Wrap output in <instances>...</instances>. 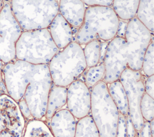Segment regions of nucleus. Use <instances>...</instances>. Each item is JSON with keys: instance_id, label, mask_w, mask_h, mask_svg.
<instances>
[{"instance_id": "1", "label": "nucleus", "mask_w": 154, "mask_h": 137, "mask_svg": "<svg viewBox=\"0 0 154 137\" xmlns=\"http://www.w3.org/2000/svg\"><path fill=\"white\" fill-rule=\"evenodd\" d=\"M2 73L7 94L17 102L24 99L33 118L42 120L52 84L48 64L16 59L5 65Z\"/></svg>"}, {"instance_id": "2", "label": "nucleus", "mask_w": 154, "mask_h": 137, "mask_svg": "<svg viewBox=\"0 0 154 137\" xmlns=\"http://www.w3.org/2000/svg\"><path fill=\"white\" fill-rule=\"evenodd\" d=\"M119 20L111 7H88L75 41L81 46L93 40L109 41L116 36Z\"/></svg>"}, {"instance_id": "3", "label": "nucleus", "mask_w": 154, "mask_h": 137, "mask_svg": "<svg viewBox=\"0 0 154 137\" xmlns=\"http://www.w3.org/2000/svg\"><path fill=\"white\" fill-rule=\"evenodd\" d=\"M48 65L52 84L66 87L79 79L87 67L82 47L75 41L60 49Z\"/></svg>"}, {"instance_id": "4", "label": "nucleus", "mask_w": 154, "mask_h": 137, "mask_svg": "<svg viewBox=\"0 0 154 137\" xmlns=\"http://www.w3.org/2000/svg\"><path fill=\"white\" fill-rule=\"evenodd\" d=\"M12 14L23 31L48 28L58 13L57 0H11Z\"/></svg>"}, {"instance_id": "5", "label": "nucleus", "mask_w": 154, "mask_h": 137, "mask_svg": "<svg viewBox=\"0 0 154 137\" xmlns=\"http://www.w3.org/2000/svg\"><path fill=\"white\" fill-rule=\"evenodd\" d=\"M59 50L48 28L23 31L16 43V58L32 64H48Z\"/></svg>"}, {"instance_id": "6", "label": "nucleus", "mask_w": 154, "mask_h": 137, "mask_svg": "<svg viewBox=\"0 0 154 137\" xmlns=\"http://www.w3.org/2000/svg\"><path fill=\"white\" fill-rule=\"evenodd\" d=\"M90 115L100 137H116L120 112L109 94L107 84L100 81L90 90Z\"/></svg>"}, {"instance_id": "7", "label": "nucleus", "mask_w": 154, "mask_h": 137, "mask_svg": "<svg viewBox=\"0 0 154 137\" xmlns=\"http://www.w3.org/2000/svg\"><path fill=\"white\" fill-rule=\"evenodd\" d=\"M23 30L14 17L10 3L4 0L0 13V93H7L2 80V68L16 59V43Z\"/></svg>"}, {"instance_id": "8", "label": "nucleus", "mask_w": 154, "mask_h": 137, "mask_svg": "<svg viewBox=\"0 0 154 137\" xmlns=\"http://www.w3.org/2000/svg\"><path fill=\"white\" fill-rule=\"evenodd\" d=\"M125 39L126 42L128 68L141 70L144 55L153 41V32L137 17H134L128 22Z\"/></svg>"}, {"instance_id": "9", "label": "nucleus", "mask_w": 154, "mask_h": 137, "mask_svg": "<svg viewBox=\"0 0 154 137\" xmlns=\"http://www.w3.org/2000/svg\"><path fill=\"white\" fill-rule=\"evenodd\" d=\"M145 78L141 70L127 68L122 73L119 79L125 91L128 102L129 115L137 133L140 130L144 123L140 105L141 98L145 93Z\"/></svg>"}, {"instance_id": "10", "label": "nucleus", "mask_w": 154, "mask_h": 137, "mask_svg": "<svg viewBox=\"0 0 154 137\" xmlns=\"http://www.w3.org/2000/svg\"><path fill=\"white\" fill-rule=\"evenodd\" d=\"M26 122L17 102L0 93V137H23Z\"/></svg>"}, {"instance_id": "11", "label": "nucleus", "mask_w": 154, "mask_h": 137, "mask_svg": "<svg viewBox=\"0 0 154 137\" xmlns=\"http://www.w3.org/2000/svg\"><path fill=\"white\" fill-rule=\"evenodd\" d=\"M103 63L105 67L103 81L109 84L119 80L122 73L128 68L125 38L116 36L108 42Z\"/></svg>"}, {"instance_id": "12", "label": "nucleus", "mask_w": 154, "mask_h": 137, "mask_svg": "<svg viewBox=\"0 0 154 137\" xmlns=\"http://www.w3.org/2000/svg\"><path fill=\"white\" fill-rule=\"evenodd\" d=\"M66 107L76 120L90 115L91 93L82 79H77L67 87Z\"/></svg>"}, {"instance_id": "13", "label": "nucleus", "mask_w": 154, "mask_h": 137, "mask_svg": "<svg viewBox=\"0 0 154 137\" xmlns=\"http://www.w3.org/2000/svg\"><path fill=\"white\" fill-rule=\"evenodd\" d=\"M76 121L67 108H63L52 116L48 125L54 137H74Z\"/></svg>"}, {"instance_id": "14", "label": "nucleus", "mask_w": 154, "mask_h": 137, "mask_svg": "<svg viewBox=\"0 0 154 137\" xmlns=\"http://www.w3.org/2000/svg\"><path fill=\"white\" fill-rule=\"evenodd\" d=\"M85 5L82 0H58V13L73 29L78 30L84 20Z\"/></svg>"}, {"instance_id": "15", "label": "nucleus", "mask_w": 154, "mask_h": 137, "mask_svg": "<svg viewBox=\"0 0 154 137\" xmlns=\"http://www.w3.org/2000/svg\"><path fill=\"white\" fill-rule=\"evenodd\" d=\"M54 43L59 49L73 41V31L70 25L58 13L48 28Z\"/></svg>"}, {"instance_id": "16", "label": "nucleus", "mask_w": 154, "mask_h": 137, "mask_svg": "<svg viewBox=\"0 0 154 137\" xmlns=\"http://www.w3.org/2000/svg\"><path fill=\"white\" fill-rule=\"evenodd\" d=\"M66 100L67 87L55 85L52 84L48 96L44 118L49 121L57 111L66 106Z\"/></svg>"}, {"instance_id": "17", "label": "nucleus", "mask_w": 154, "mask_h": 137, "mask_svg": "<svg viewBox=\"0 0 154 137\" xmlns=\"http://www.w3.org/2000/svg\"><path fill=\"white\" fill-rule=\"evenodd\" d=\"M109 94L120 114L125 117L129 114L127 96L124 88L119 80L107 84Z\"/></svg>"}, {"instance_id": "18", "label": "nucleus", "mask_w": 154, "mask_h": 137, "mask_svg": "<svg viewBox=\"0 0 154 137\" xmlns=\"http://www.w3.org/2000/svg\"><path fill=\"white\" fill-rule=\"evenodd\" d=\"M140 0H113L111 8L120 20L129 21L135 17Z\"/></svg>"}, {"instance_id": "19", "label": "nucleus", "mask_w": 154, "mask_h": 137, "mask_svg": "<svg viewBox=\"0 0 154 137\" xmlns=\"http://www.w3.org/2000/svg\"><path fill=\"white\" fill-rule=\"evenodd\" d=\"M154 0H140L135 17L153 33Z\"/></svg>"}, {"instance_id": "20", "label": "nucleus", "mask_w": 154, "mask_h": 137, "mask_svg": "<svg viewBox=\"0 0 154 137\" xmlns=\"http://www.w3.org/2000/svg\"><path fill=\"white\" fill-rule=\"evenodd\" d=\"M23 137H54L48 124L43 120L32 119L26 122Z\"/></svg>"}, {"instance_id": "21", "label": "nucleus", "mask_w": 154, "mask_h": 137, "mask_svg": "<svg viewBox=\"0 0 154 137\" xmlns=\"http://www.w3.org/2000/svg\"><path fill=\"white\" fill-rule=\"evenodd\" d=\"M74 137H100L97 126L90 115L77 120Z\"/></svg>"}, {"instance_id": "22", "label": "nucleus", "mask_w": 154, "mask_h": 137, "mask_svg": "<svg viewBox=\"0 0 154 137\" xmlns=\"http://www.w3.org/2000/svg\"><path fill=\"white\" fill-rule=\"evenodd\" d=\"M87 67L97 65L100 60V41L93 40L84 45L82 48Z\"/></svg>"}, {"instance_id": "23", "label": "nucleus", "mask_w": 154, "mask_h": 137, "mask_svg": "<svg viewBox=\"0 0 154 137\" xmlns=\"http://www.w3.org/2000/svg\"><path fill=\"white\" fill-rule=\"evenodd\" d=\"M105 75V67L103 62H99L96 65L87 67L82 74L84 75L83 81L86 85L91 90L96 84L101 81Z\"/></svg>"}, {"instance_id": "24", "label": "nucleus", "mask_w": 154, "mask_h": 137, "mask_svg": "<svg viewBox=\"0 0 154 137\" xmlns=\"http://www.w3.org/2000/svg\"><path fill=\"white\" fill-rule=\"evenodd\" d=\"M141 72L145 77H149L154 74V44L153 40L149 44L144 55L141 64Z\"/></svg>"}, {"instance_id": "25", "label": "nucleus", "mask_w": 154, "mask_h": 137, "mask_svg": "<svg viewBox=\"0 0 154 137\" xmlns=\"http://www.w3.org/2000/svg\"><path fill=\"white\" fill-rule=\"evenodd\" d=\"M140 112L144 121H150L154 118V100L153 98L144 93L140 105Z\"/></svg>"}, {"instance_id": "26", "label": "nucleus", "mask_w": 154, "mask_h": 137, "mask_svg": "<svg viewBox=\"0 0 154 137\" xmlns=\"http://www.w3.org/2000/svg\"><path fill=\"white\" fill-rule=\"evenodd\" d=\"M88 7H111L113 0H82Z\"/></svg>"}, {"instance_id": "27", "label": "nucleus", "mask_w": 154, "mask_h": 137, "mask_svg": "<svg viewBox=\"0 0 154 137\" xmlns=\"http://www.w3.org/2000/svg\"><path fill=\"white\" fill-rule=\"evenodd\" d=\"M144 91L153 98L154 95V75L146 77L144 81Z\"/></svg>"}, {"instance_id": "28", "label": "nucleus", "mask_w": 154, "mask_h": 137, "mask_svg": "<svg viewBox=\"0 0 154 137\" xmlns=\"http://www.w3.org/2000/svg\"><path fill=\"white\" fill-rule=\"evenodd\" d=\"M17 103L19 105L20 110L22 115H23V117H25V118L26 119V120L27 121L34 119L31 114L29 109L25 100H24V99H22L20 100L19 101H18Z\"/></svg>"}, {"instance_id": "29", "label": "nucleus", "mask_w": 154, "mask_h": 137, "mask_svg": "<svg viewBox=\"0 0 154 137\" xmlns=\"http://www.w3.org/2000/svg\"><path fill=\"white\" fill-rule=\"evenodd\" d=\"M125 124L126 137H135L137 135V131L129 114L125 117Z\"/></svg>"}, {"instance_id": "30", "label": "nucleus", "mask_w": 154, "mask_h": 137, "mask_svg": "<svg viewBox=\"0 0 154 137\" xmlns=\"http://www.w3.org/2000/svg\"><path fill=\"white\" fill-rule=\"evenodd\" d=\"M138 137H153L150 129V121H144L140 130L137 133Z\"/></svg>"}, {"instance_id": "31", "label": "nucleus", "mask_w": 154, "mask_h": 137, "mask_svg": "<svg viewBox=\"0 0 154 137\" xmlns=\"http://www.w3.org/2000/svg\"><path fill=\"white\" fill-rule=\"evenodd\" d=\"M116 137H126L125 117L120 114L118 128Z\"/></svg>"}, {"instance_id": "32", "label": "nucleus", "mask_w": 154, "mask_h": 137, "mask_svg": "<svg viewBox=\"0 0 154 137\" xmlns=\"http://www.w3.org/2000/svg\"><path fill=\"white\" fill-rule=\"evenodd\" d=\"M128 21H125V20L119 19L117 29V32H116L117 37H119L125 38V33H126L127 25H128Z\"/></svg>"}, {"instance_id": "33", "label": "nucleus", "mask_w": 154, "mask_h": 137, "mask_svg": "<svg viewBox=\"0 0 154 137\" xmlns=\"http://www.w3.org/2000/svg\"><path fill=\"white\" fill-rule=\"evenodd\" d=\"M150 129H151V132L152 135H153V124H154V121L153 120L150 121Z\"/></svg>"}, {"instance_id": "34", "label": "nucleus", "mask_w": 154, "mask_h": 137, "mask_svg": "<svg viewBox=\"0 0 154 137\" xmlns=\"http://www.w3.org/2000/svg\"><path fill=\"white\" fill-rule=\"evenodd\" d=\"M4 0H0V13L2 10V7H3V5H4Z\"/></svg>"}, {"instance_id": "35", "label": "nucleus", "mask_w": 154, "mask_h": 137, "mask_svg": "<svg viewBox=\"0 0 154 137\" xmlns=\"http://www.w3.org/2000/svg\"><path fill=\"white\" fill-rule=\"evenodd\" d=\"M135 137H138V135H136V136H135Z\"/></svg>"}, {"instance_id": "36", "label": "nucleus", "mask_w": 154, "mask_h": 137, "mask_svg": "<svg viewBox=\"0 0 154 137\" xmlns=\"http://www.w3.org/2000/svg\"><path fill=\"white\" fill-rule=\"evenodd\" d=\"M57 1H58V0H57Z\"/></svg>"}]
</instances>
